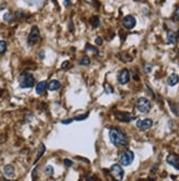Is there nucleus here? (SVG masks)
<instances>
[{
  "label": "nucleus",
  "mask_w": 179,
  "mask_h": 181,
  "mask_svg": "<svg viewBox=\"0 0 179 181\" xmlns=\"http://www.w3.org/2000/svg\"><path fill=\"white\" fill-rule=\"evenodd\" d=\"M109 138L111 141V143L115 147H126L128 145V136L121 131V130L117 128V127L110 128Z\"/></svg>",
  "instance_id": "obj_1"
},
{
  "label": "nucleus",
  "mask_w": 179,
  "mask_h": 181,
  "mask_svg": "<svg viewBox=\"0 0 179 181\" xmlns=\"http://www.w3.org/2000/svg\"><path fill=\"white\" fill-rule=\"evenodd\" d=\"M18 80H19V86L23 89L32 88L35 82L34 76L31 73H27V71H23L21 74Z\"/></svg>",
  "instance_id": "obj_2"
},
{
  "label": "nucleus",
  "mask_w": 179,
  "mask_h": 181,
  "mask_svg": "<svg viewBox=\"0 0 179 181\" xmlns=\"http://www.w3.org/2000/svg\"><path fill=\"white\" fill-rule=\"evenodd\" d=\"M135 107H136L137 111H140L141 113H147L151 108H152V103L151 101L148 100L147 98H139L136 100V103H135Z\"/></svg>",
  "instance_id": "obj_3"
},
{
  "label": "nucleus",
  "mask_w": 179,
  "mask_h": 181,
  "mask_svg": "<svg viewBox=\"0 0 179 181\" xmlns=\"http://www.w3.org/2000/svg\"><path fill=\"white\" fill-rule=\"evenodd\" d=\"M134 160V153L131 150L122 151L119 157V162L121 166H130Z\"/></svg>",
  "instance_id": "obj_4"
},
{
  "label": "nucleus",
  "mask_w": 179,
  "mask_h": 181,
  "mask_svg": "<svg viewBox=\"0 0 179 181\" xmlns=\"http://www.w3.org/2000/svg\"><path fill=\"white\" fill-rule=\"evenodd\" d=\"M110 175H111V177L114 179L115 181H121L124 177V170L122 169V167L121 165H113L111 168H110Z\"/></svg>",
  "instance_id": "obj_5"
},
{
  "label": "nucleus",
  "mask_w": 179,
  "mask_h": 181,
  "mask_svg": "<svg viewBox=\"0 0 179 181\" xmlns=\"http://www.w3.org/2000/svg\"><path fill=\"white\" fill-rule=\"evenodd\" d=\"M40 40V30L38 27H33L30 31V34L27 36V43L29 45H34L39 42Z\"/></svg>",
  "instance_id": "obj_6"
},
{
  "label": "nucleus",
  "mask_w": 179,
  "mask_h": 181,
  "mask_svg": "<svg viewBox=\"0 0 179 181\" xmlns=\"http://www.w3.org/2000/svg\"><path fill=\"white\" fill-rule=\"evenodd\" d=\"M114 115H115V119L120 122H131V121L136 119V116L131 114V113H128V112H115Z\"/></svg>",
  "instance_id": "obj_7"
},
{
  "label": "nucleus",
  "mask_w": 179,
  "mask_h": 181,
  "mask_svg": "<svg viewBox=\"0 0 179 181\" xmlns=\"http://www.w3.org/2000/svg\"><path fill=\"white\" fill-rule=\"evenodd\" d=\"M130 78H131V75H130L128 69H126V68H123L120 73L118 74V81L121 85H126L130 81Z\"/></svg>",
  "instance_id": "obj_8"
},
{
  "label": "nucleus",
  "mask_w": 179,
  "mask_h": 181,
  "mask_svg": "<svg viewBox=\"0 0 179 181\" xmlns=\"http://www.w3.org/2000/svg\"><path fill=\"white\" fill-rule=\"evenodd\" d=\"M122 24H123V27H124L125 29L131 30V29H133V27L136 25V19H135L133 16H131V14H128V16L123 18Z\"/></svg>",
  "instance_id": "obj_9"
},
{
  "label": "nucleus",
  "mask_w": 179,
  "mask_h": 181,
  "mask_svg": "<svg viewBox=\"0 0 179 181\" xmlns=\"http://www.w3.org/2000/svg\"><path fill=\"white\" fill-rule=\"evenodd\" d=\"M136 126H137V128H140L142 131H146V130H149V128L153 126V121L151 119L137 120Z\"/></svg>",
  "instance_id": "obj_10"
},
{
  "label": "nucleus",
  "mask_w": 179,
  "mask_h": 181,
  "mask_svg": "<svg viewBox=\"0 0 179 181\" xmlns=\"http://www.w3.org/2000/svg\"><path fill=\"white\" fill-rule=\"evenodd\" d=\"M166 162L168 165L173 166L174 168L179 170V156L176 154H169L166 158Z\"/></svg>",
  "instance_id": "obj_11"
},
{
  "label": "nucleus",
  "mask_w": 179,
  "mask_h": 181,
  "mask_svg": "<svg viewBox=\"0 0 179 181\" xmlns=\"http://www.w3.org/2000/svg\"><path fill=\"white\" fill-rule=\"evenodd\" d=\"M178 82H179V77H178V75L175 74V73L171 74L170 76L168 77V79H167V84H168V86H170V87L176 86Z\"/></svg>",
  "instance_id": "obj_12"
},
{
  "label": "nucleus",
  "mask_w": 179,
  "mask_h": 181,
  "mask_svg": "<svg viewBox=\"0 0 179 181\" xmlns=\"http://www.w3.org/2000/svg\"><path fill=\"white\" fill-rule=\"evenodd\" d=\"M61 88V82L58 80H51L47 84V89L50 91H56Z\"/></svg>",
  "instance_id": "obj_13"
},
{
  "label": "nucleus",
  "mask_w": 179,
  "mask_h": 181,
  "mask_svg": "<svg viewBox=\"0 0 179 181\" xmlns=\"http://www.w3.org/2000/svg\"><path fill=\"white\" fill-rule=\"evenodd\" d=\"M47 88V84L46 81H40L39 84L36 85V88H35V91H36V93L38 94H42V93H44V91L46 90Z\"/></svg>",
  "instance_id": "obj_14"
},
{
  "label": "nucleus",
  "mask_w": 179,
  "mask_h": 181,
  "mask_svg": "<svg viewBox=\"0 0 179 181\" xmlns=\"http://www.w3.org/2000/svg\"><path fill=\"white\" fill-rule=\"evenodd\" d=\"M4 176H6V177H8V178L13 177V176H14V168H13V166H11V165L4 166Z\"/></svg>",
  "instance_id": "obj_15"
},
{
  "label": "nucleus",
  "mask_w": 179,
  "mask_h": 181,
  "mask_svg": "<svg viewBox=\"0 0 179 181\" xmlns=\"http://www.w3.org/2000/svg\"><path fill=\"white\" fill-rule=\"evenodd\" d=\"M177 36H176V33H174V32L169 31L167 33V42L169 43V44H173V45H176L177 44Z\"/></svg>",
  "instance_id": "obj_16"
},
{
  "label": "nucleus",
  "mask_w": 179,
  "mask_h": 181,
  "mask_svg": "<svg viewBox=\"0 0 179 181\" xmlns=\"http://www.w3.org/2000/svg\"><path fill=\"white\" fill-rule=\"evenodd\" d=\"M14 19H16V17H14V14H12L11 12H6L4 14V20L7 23H12Z\"/></svg>",
  "instance_id": "obj_17"
},
{
  "label": "nucleus",
  "mask_w": 179,
  "mask_h": 181,
  "mask_svg": "<svg viewBox=\"0 0 179 181\" xmlns=\"http://www.w3.org/2000/svg\"><path fill=\"white\" fill-rule=\"evenodd\" d=\"M45 153V146H44V144H41L39 147V151H38V156H36V159H35V162L39 160L40 158L42 157L43 155Z\"/></svg>",
  "instance_id": "obj_18"
},
{
  "label": "nucleus",
  "mask_w": 179,
  "mask_h": 181,
  "mask_svg": "<svg viewBox=\"0 0 179 181\" xmlns=\"http://www.w3.org/2000/svg\"><path fill=\"white\" fill-rule=\"evenodd\" d=\"M90 23H91L92 27H99V24H100V19H99V17H97V16L92 17V18L90 19Z\"/></svg>",
  "instance_id": "obj_19"
},
{
  "label": "nucleus",
  "mask_w": 179,
  "mask_h": 181,
  "mask_svg": "<svg viewBox=\"0 0 179 181\" xmlns=\"http://www.w3.org/2000/svg\"><path fill=\"white\" fill-rule=\"evenodd\" d=\"M44 173L46 175L47 177H52L53 176V173H54V168L52 167V166H46L45 167V169H44Z\"/></svg>",
  "instance_id": "obj_20"
},
{
  "label": "nucleus",
  "mask_w": 179,
  "mask_h": 181,
  "mask_svg": "<svg viewBox=\"0 0 179 181\" xmlns=\"http://www.w3.org/2000/svg\"><path fill=\"white\" fill-rule=\"evenodd\" d=\"M119 57H120V59H122L123 62H131L133 59L132 56H130L128 53H122V54H120Z\"/></svg>",
  "instance_id": "obj_21"
},
{
  "label": "nucleus",
  "mask_w": 179,
  "mask_h": 181,
  "mask_svg": "<svg viewBox=\"0 0 179 181\" xmlns=\"http://www.w3.org/2000/svg\"><path fill=\"white\" fill-rule=\"evenodd\" d=\"M79 65L80 66H88L90 65V58L88 56H84V57L79 61Z\"/></svg>",
  "instance_id": "obj_22"
},
{
  "label": "nucleus",
  "mask_w": 179,
  "mask_h": 181,
  "mask_svg": "<svg viewBox=\"0 0 179 181\" xmlns=\"http://www.w3.org/2000/svg\"><path fill=\"white\" fill-rule=\"evenodd\" d=\"M7 52V43L4 41H0V55L4 54Z\"/></svg>",
  "instance_id": "obj_23"
},
{
  "label": "nucleus",
  "mask_w": 179,
  "mask_h": 181,
  "mask_svg": "<svg viewBox=\"0 0 179 181\" xmlns=\"http://www.w3.org/2000/svg\"><path fill=\"white\" fill-rule=\"evenodd\" d=\"M24 16H25V13H24V11H22V10L17 11L16 14H14V17H16L17 19H22V18H24Z\"/></svg>",
  "instance_id": "obj_24"
},
{
  "label": "nucleus",
  "mask_w": 179,
  "mask_h": 181,
  "mask_svg": "<svg viewBox=\"0 0 179 181\" xmlns=\"http://www.w3.org/2000/svg\"><path fill=\"white\" fill-rule=\"evenodd\" d=\"M88 115H89V113H86V114H82V115L76 116V118H75V121H84V120H86L88 118Z\"/></svg>",
  "instance_id": "obj_25"
},
{
  "label": "nucleus",
  "mask_w": 179,
  "mask_h": 181,
  "mask_svg": "<svg viewBox=\"0 0 179 181\" xmlns=\"http://www.w3.org/2000/svg\"><path fill=\"white\" fill-rule=\"evenodd\" d=\"M105 90L107 93H112L113 92V88L109 84H105Z\"/></svg>",
  "instance_id": "obj_26"
},
{
  "label": "nucleus",
  "mask_w": 179,
  "mask_h": 181,
  "mask_svg": "<svg viewBox=\"0 0 179 181\" xmlns=\"http://www.w3.org/2000/svg\"><path fill=\"white\" fill-rule=\"evenodd\" d=\"M169 105H170V108H171V111L174 112L176 115H178V114H179V111H178V109H177V107H175V105L171 103V102H169Z\"/></svg>",
  "instance_id": "obj_27"
},
{
  "label": "nucleus",
  "mask_w": 179,
  "mask_h": 181,
  "mask_svg": "<svg viewBox=\"0 0 179 181\" xmlns=\"http://www.w3.org/2000/svg\"><path fill=\"white\" fill-rule=\"evenodd\" d=\"M32 179H33V181H36V179H38V167L34 168L32 171Z\"/></svg>",
  "instance_id": "obj_28"
},
{
  "label": "nucleus",
  "mask_w": 179,
  "mask_h": 181,
  "mask_svg": "<svg viewBox=\"0 0 179 181\" xmlns=\"http://www.w3.org/2000/svg\"><path fill=\"white\" fill-rule=\"evenodd\" d=\"M64 164H65L66 167H71V166H73V162H71L70 159H65V160H64Z\"/></svg>",
  "instance_id": "obj_29"
},
{
  "label": "nucleus",
  "mask_w": 179,
  "mask_h": 181,
  "mask_svg": "<svg viewBox=\"0 0 179 181\" xmlns=\"http://www.w3.org/2000/svg\"><path fill=\"white\" fill-rule=\"evenodd\" d=\"M86 50H91V52H94L95 54H97V50H95L92 46H90L89 44H88V45H87V47H86Z\"/></svg>",
  "instance_id": "obj_30"
},
{
  "label": "nucleus",
  "mask_w": 179,
  "mask_h": 181,
  "mask_svg": "<svg viewBox=\"0 0 179 181\" xmlns=\"http://www.w3.org/2000/svg\"><path fill=\"white\" fill-rule=\"evenodd\" d=\"M151 70H152V65H151V64L145 65V71H146V73H149Z\"/></svg>",
  "instance_id": "obj_31"
},
{
  "label": "nucleus",
  "mask_w": 179,
  "mask_h": 181,
  "mask_svg": "<svg viewBox=\"0 0 179 181\" xmlns=\"http://www.w3.org/2000/svg\"><path fill=\"white\" fill-rule=\"evenodd\" d=\"M102 43H103V41H102L101 37H97V39H96V44H97V45H102Z\"/></svg>",
  "instance_id": "obj_32"
},
{
  "label": "nucleus",
  "mask_w": 179,
  "mask_h": 181,
  "mask_svg": "<svg viewBox=\"0 0 179 181\" xmlns=\"http://www.w3.org/2000/svg\"><path fill=\"white\" fill-rule=\"evenodd\" d=\"M71 4V0H64V6L65 7H69Z\"/></svg>",
  "instance_id": "obj_33"
},
{
  "label": "nucleus",
  "mask_w": 179,
  "mask_h": 181,
  "mask_svg": "<svg viewBox=\"0 0 179 181\" xmlns=\"http://www.w3.org/2000/svg\"><path fill=\"white\" fill-rule=\"evenodd\" d=\"M175 18L177 21H179V8L175 11Z\"/></svg>",
  "instance_id": "obj_34"
},
{
  "label": "nucleus",
  "mask_w": 179,
  "mask_h": 181,
  "mask_svg": "<svg viewBox=\"0 0 179 181\" xmlns=\"http://www.w3.org/2000/svg\"><path fill=\"white\" fill-rule=\"evenodd\" d=\"M71 122H73V120H63L62 121L63 124H69V123H71Z\"/></svg>",
  "instance_id": "obj_35"
},
{
  "label": "nucleus",
  "mask_w": 179,
  "mask_h": 181,
  "mask_svg": "<svg viewBox=\"0 0 179 181\" xmlns=\"http://www.w3.org/2000/svg\"><path fill=\"white\" fill-rule=\"evenodd\" d=\"M69 65V62H64L63 63V66H62V68H66V66Z\"/></svg>",
  "instance_id": "obj_36"
},
{
  "label": "nucleus",
  "mask_w": 179,
  "mask_h": 181,
  "mask_svg": "<svg viewBox=\"0 0 179 181\" xmlns=\"http://www.w3.org/2000/svg\"><path fill=\"white\" fill-rule=\"evenodd\" d=\"M87 181H96V179H95L94 177H89L88 179H87Z\"/></svg>",
  "instance_id": "obj_37"
},
{
  "label": "nucleus",
  "mask_w": 179,
  "mask_h": 181,
  "mask_svg": "<svg viewBox=\"0 0 179 181\" xmlns=\"http://www.w3.org/2000/svg\"><path fill=\"white\" fill-rule=\"evenodd\" d=\"M146 181H155V179H153V178H148V179H146Z\"/></svg>",
  "instance_id": "obj_38"
},
{
  "label": "nucleus",
  "mask_w": 179,
  "mask_h": 181,
  "mask_svg": "<svg viewBox=\"0 0 179 181\" xmlns=\"http://www.w3.org/2000/svg\"><path fill=\"white\" fill-rule=\"evenodd\" d=\"M2 94H4V90H2V89H0V97H2Z\"/></svg>",
  "instance_id": "obj_39"
},
{
  "label": "nucleus",
  "mask_w": 179,
  "mask_h": 181,
  "mask_svg": "<svg viewBox=\"0 0 179 181\" xmlns=\"http://www.w3.org/2000/svg\"><path fill=\"white\" fill-rule=\"evenodd\" d=\"M176 36H177V40H179V30L177 31V33H176Z\"/></svg>",
  "instance_id": "obj_40"
},
{
  "label": "nucleus",
  "mask_w": 179,
  "mask_h": 181,
  "mask_svg": "<svg viewBox=\"0 0 179 181\" xmlns=\"http://www.w3.org/2000/svg\"><path fill=\"white\" fill-rule=\"evenodd\" d=\"M54 2H55V4H56V0H54Z\"/></svg>",
  "instance_id": "obj_41"
}]
</instances>
